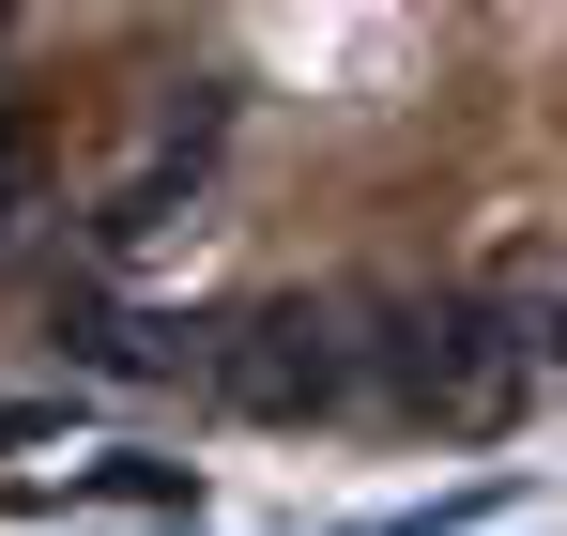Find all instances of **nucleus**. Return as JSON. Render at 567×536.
Wrapping results in <instances>:
<instances>
[{"mask_svg": "<svg viewBox=\"0 0 567 536\" xmlns=\"http://www.w3.org/2000/svg\"><path fill=\"white\" fill-rule=\"evenodd\" d=\"M215 399H230V414H261V430L369 414V307H338V291L230 307V338H215Z\"/></svg>", "mask_w": 567, "mask_h": 536, "instance_id": "1", "label": "nucleus"}, {"mask_svg": "<svg viewBox=\"0 0 567 536\" xmlns=\"http://www.w3.org/2000/svg\"><path fill=\"white\" fill-rule=\"evenodd\" d=\"M215 154H230V138H215V123H169V138H154V154H138V169H123V199H107V230H123V246H154V230H169V215H185L199 184H215Z\"/></svg>", "mask_w": 567, "mask_h": 536, "instance_id": "2", "label": "nucleus"}, {"mask_svg": "<svg viewBox=\"0 0 567 536\" xmlns=\"http://www.w3.org/2000/svg\"><path fill=\"white\" fill-rule=\"evenodd\" d=\"M78 491H93V506H138V522H169V506H199V475H185V460H154V445H107L93 475H78Z\"/></svg>", "mask_w": 567, "mask_h": 536, "instance_id": "3", "label": "nucleus"}, {"mask_svg": "<svg viewBox=\"0 0 567 536\" xmlns=\"http://www.w3.org/2000/svg\"><path fill=\"white\" fill-rule=\"evenodd\" d=\"M31 199H47V138H31V123L0 107V246L31 230Z\"/></svg>", "mask_w": 567, "mask_h": 536, "instance_id": "4", "label": "nucleus"}, {"mask_svg": "<svg viewBox=\"0 0 567 536\" xmlns=\"http://www.w3.org/2000/svg\"><path fill=\"white\" fill-rule=\"evenodd\" d=\"M537 383H567V291L537 307Z\"/></svg>", "mask_w": 567, "mask_h": 536, "instance_id": "5", "label": "nucleus"}]
</instances>
